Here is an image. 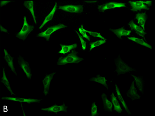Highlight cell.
I'll list each match as a JSON object with an SVG mask.
<instances>
[{"mask_svg":"<svg viewBox=\"0 0 155 116\" xmlns=\"http://www.w3.org/2000/svg\"><path fill=\"white\" fill-rule=\"evenodd\" d=\"M130 6L132 7L131 10L133 12L141 11L142 9L149 10V8L146 5L141 1H129Z\"/></svg>","mask_w":155,"mask_h":116,"instance_id":"cell-8","label":"cell"},{"mask_svg":"<svg viewBox=\"0 0 155 116\" xmlns=\"http://www.w3.org/2000/svg\"><path fill=\"white\" fill-rule=\"evenodd\" d=\"M59 9H61L64 12H69L70 13H81L83 12V5H68L65 6H60L59 7Z\"/></svg>","mask_w":155,"mask_h":116,"instance_id":"cell-6","label":"cell"},{"mask_svg":"<svg viewBox=\"0 0 155 116\" xmlns=\"http://www.w3.org/2000/svg\"><path fill=\"white\" fill-rule=\"evenodd\" d=\"M55 74V72H53V73L47 75L43 80V83L44 84V93L45 96L47 95L48 93H49L50 83L52 80L53 75Z\"/></svg>","mask_w":155,"mask_h":116,"instance_id":"cell-12","label":"cell"},{"mask_svg":"<svg viewBox=\"0 0 155 116\" xmlns=\"http://www.w3.org/2000/svg\"><path fill=\"white\" fill-rule=\"evenodd\" d=\"M5 57L4 58V59L6 61V63H8V65L12 71L15 73L16 75H17V73L15 70V67L14 66V63H13V60L14 58H13L11 56V55L8 53V51L4 49Z\"/></svg>","mask_w":155,"mask_h":116,"instance_id":"cell-16","label":"cell"},{"mask_svg":"<svg viewBox=\"0 0 155 116\" xmlns=\"http://www.w3.org/2000/svg\"><path fill=\"white\" fill-rule=\"evenodd\" d=\"M79 32L82 35V37H83V38L87 39V40H88V41H90V37L88 36V35H87L86 32L84 31L81 29V28H80L79 29Z\"/></svg>","mask_w":155,"mask_h":116,"instance_id":"cell-31","label":"cell"},{"mask_svg":"<svg viewBox=\"0 0 155 116\" xmlns=\"http://www.w3.org/2000/svg\"><path fill=\"white\" fill-rule=\"evenodd\" d=\"M110 30L112 31L116 35L117 38L122 39V36H129L132 33V31L126 30L124 29V27H121L120 28L117 29H110Z\"/></svg>","mask_w":155,"mask_h":116,"instance_id":"cell-15","label":"cell"},{"mask_svg":"<svg viewBox=\"0 0 155 116\" xmlns=\"http://www.w3.org/2000/svg\"><path fill=\"white\" fill-rule=\"evenodd\" d=\"M126 8V3H119V2H110L105 3L101 5L98 6L99 12H104L107 10L114 9L115 8Z\"/></svg>","mask_w":155,"mask_h":116,"instance_id":"cell-5","label":"cell"},{"mask_svg":"<svg viewBox=\"0 0 155 116\" xmlns=\"http://www.w3.org/2000/svg\"><path fill=\"white\" fill-rule=\"evenodd\" d=\"M75 32L77 34L78 36H79V38H80L81 43V45H82V49H83V50H85L86 48V43H87V42L84 40L83 37L81 36L79 34V33L77 31H75Z\"/></svg>","mask_w":155,"mask_h":116,"instance_id":"cell-30","label":"cell"},{"mask_svg":"<svg viewBox=\"0 0 155 116\" xmlns=\"http://www.w3.org/2000/svg\"><path fill=\"white\" fill-rule=\"evenodd\" d=\"M141 2H143V3L144 4H146L149 7H150V6H152V1H141Z\"/></svg>","mask_w":155,"mask_h":116,"instance_id":"cell-32","label":"cell"},{"mask_svg":"<svg viewBox=\"0 0 155 116\" xmlns=\"http://www.w3.org/2000/svg\"><path fill=\"white\" fill-rule=\"evenodd\" d=\"M57 5V3L56 2V4H55V6H54L52 10L51 11V12L49 13V14L48 16H46V17H45V19L44 21L43 22L42 24H41V25L40 26V27H39V29H41L42 27L44 26L45 25V24H46L47 22H49V21H51V20H52L53 18V15L55 14L56 10Z\"/></svg>","mask_w":155,"mask_h":116,"instance_id":"cell-20","label":"cell"},{"mask_svg":"<svg viewBox=\"0 0 155 116\" xmlns=\"http://www.w3.org/2000/svg\"><path fill=\"white\" fill-rule=\"evenodd\" d=\"M116 91L117 94V98L119 99V100L120 101L121 103H122V105L123 106L124 108L127 111V113L129 114H131L130 111L128 109V106H127V104H126L125 101L124 100L123 98V97H122V95L121 94L120 92L119 88V87H117V85L116 84Z\"/></svg>","mask_w":155,"mask_h":116,"instance_id":"cell-22","label":"cell"},{"mask_svg":"<svg viewBox=\"0 0 155 116\" xmlns=\"http://www.w3.org/2000/svg\"><path fill=\"white\" fill-rule=\"evenodd\" d=\"M2 100H7L13 101H19L20 103L25 102L29 104L31 103H40L41 100L36 99H32V98H24L21 97H2Z\"/></svg>","mask_w":155,"mask_h":116,"instance_id":"cell-9","label":"cell"},{"mask_svg":"<svg viewBox=\"0 0 155 116\" xmlns=\"http://www.w3.org/2000/svg\"><path fill=\"white\" fill-rule=\"evenodd\" d=\"M115 63L117 66L116 72L119 75L121 74H125L129 72L134 71V69L130 67L126 63L123 62L120 58V56H119V58L116 60Z\"/></svg>","mask_w":155,"mask_h":116,"instance_id":"cell-4","label":"cell"},{"mask_svg":"<svg viewBox=\"0 0 155 116\" xmlns=\"http://www.w3.org/2000/svg\"><path fill=\"white\" fill-rule=\"evenodd\" d=\"M11 1H1V7H2V6L6 5L8 4L9 2H11Z\"/></svg>","mask_w":155,"mask_h":116,"instance_id":"cell-33","label":"cell"},{"mask_svg":"<svg viewBox=\"0 0 155 116\" xmlns=\"http://www.w3.org/2000/svg\"><path fill=\"white\" fill-rule=\"evenodd\" d=\"M128 25L130 26L132 30L134 31L136 33L139 35V36L143 37L144 39V40L146 41V39L145 38V35L147 34V33L145 32L141 28V26H137V25L134 23L133 20H131L130 22L128 23Z\"/></svg>","mask_w":155,"mask_h":116,"instance_id":"cell-10","label":"cell"},{"mask_svg":"<svg viewBox=\"0 0 155 116\" xmlns=\"http://www.w3.org/2000/svg\"><path fill=\"white\" fill-rule=\"evenodd\" d=\"M61 47V50L59 51V53L65 54L70 52V51L75 49L77 47V44L76 43L70 45H65L63 44H60Z\"/></svg>","mask_w":155,"mask_h":116,"instance_id":"cell-17","label":"cell"},{"mask_svg":"<svg viewBox=\"0 0 155 116\" xmlns=\"http://www.w3.org/2000/svg\"><path fill=\"white\" fill-rule=\"evenodd\" d=\"M106 40H98V41H96V42H90V51H91L93 48H94V47L99 46L102 45V44H104V43H106Z\"/></svg>","mask_w":155,"mask_h":116,"instance_id":"cell-28","label":"cell"},{"mask_svg":"<svg viewBox=\"0 0 155 116\" xmlns=\"http://www.w3.org/2000/svg\"><path fill=\"white\" fill-rule=\"evenodd\" d=\"M67 107L65 106V104H63V105L61 106H57V105L55 104L52 106L46 108H42L41 110L43 111H48L49 112H52L55 113H57L61 111L67 112Z\"/></svg>","mask_w":155,"mask_h":116,"instance_id":"cell-11","label":"cell"},{"mask_svg":"<svg viewBox=\"0 0 155 116\" xmlns=\"http://www.w3.org/2000/svg\"><path fill=\"white\" fill-rule=\"evenodd\" d=\"M18 63L20 67L23 69V71L25 73L28 78L29 79H31L32 76V72L29 63L26 62L21 56H19L18 58Z\"/></svg>","mask_w":155,"mask_h":116,"instance_id":"cell-7","label":"cell"},{"mask_svg":"<svg viewBox=\"0 0 155 116\" xmlns=\"http://www.w3.org/2000/svg\"><path fill=\"white\" fill-rule=\"evenodd\" d=\"M134 82H135L134 81L132 82L130 89L128 91L127 94L128 97H130L132 100H134L135 99H139L140 98H141L140 96L138 94L137 90L135 87Z\"/></svg>","mask_w":155,"mask_h":116,"instance_id":"cell-13","label":"cell"},{"mask_svg":"<svg viewBox=\"0 0 155 116\" xmlns=\"http://www.w3.org/2000/svg\"><path fill=\"white\" fill-rule=\"evenodd\" d=\"M34 29V26H33L29 25L27 22L26 17L25 16L24 17V23L22 29L19 33L17 34L16 37L24 41L28 37V35Z\"/></svg>","mask_w":155,"mask_h":116,"instance_id":"cell-2","label":"cell"},{"mask_svg":"<svg viewBox=\"0 0 155 116\" xmlns=\"http://www.w3.org/2000/svg\"><path fill=\"white\" fill-rule=\"evenodd\" d=\"M90 81L99 83L101 84L102 85L105 86L106 88H107V89H108V86L107 83H106V82H107V80L105 78V77L101 76L99 75H97L96 77H93V78L90 79Z\"/></svg>","mask_w":155,"mask_h":116,"instance_id":"cell-25","label":"cell"},{"mask_svg":"<svg viewBox=\"0 0 155 116\" xmlns=\"http://www.w3.org/2000/svg\"><path fill=\"white\" fill-rule=\"evenodd\" d=\"M99 114L97 113V106L96 105L95 103L94 102L92 104L91 108V116H95L99 115Z\"/></svg>","mask_w":155,"mask_h":116,"instance_id":"cell-29","label":"cell"},{"mask_svg":"<svg viewBox=\"0 0 155 116\" xmlns=\"http://www.w3.org/2000/svg\"><path fill=\"white\" fill-rule=\"evenodd\" d=\"M81 29L84 31H85L86 33H88L91 36H93V37H97V38H100L102 39L103 40H106V38L103 37V36L101 35L100 33H97V32H94V31H89L86 30L84 29L83 28V25H81Z\"/></svg>","mask_w":155,"mask_h":116,"instance_id":"cell-27","label":"cell"},{"mask_svg":"<svg viewBox=\"0 0 155 116\" xmlns=\"http://www.w3.org/2000/svg\"><path fill=\"white\" fill-rule=\"evenodd\" d=\"M132 76H133L135 81L136 82V87L138 88L139 90L141 92H143V79L141 77L136 76H135L132 75Z\"/></svg>","mask_w":155,"mask_h":116,"instance_id":"cell-26","label":"cell"},{"mask_svg":"<svg viewBox=\"0 0 155 116\" xmlns=\"http://www.w3.org/2000/svg\"><path fill=\"white\" fill-rule=\"evenodd\" d=\"M111 99L112 104L114 106V110L117 111L118 113H121L122 112V108L121 107L120 104L117 100V98L115 96L113 93L111 95Z\"/></svg>","mask_w":155,"mask_h":116,"instance_id":"cell-19","label":"cell"},{"mask_svg":"<svg viewBox=\"0 0 155 116\" xmlns=\"http://www.w3.org/2000/svg\"><path fill=\"white\" fill-rule=\"evenodd\" d=\"M24 6H25L26 8L28 9L31 12L35 24H37L36 17L35 15V12L34 10V1H25L24 3Z\"/></svg>","mask_w":155,"mask_h":116,"instance_id":"cell-18","label":"cell"},{"mask_svg":"<svg viewBox=\"0 0 155 116\" xmlns=\"http://www.w3.org/2000/svg\"><path fill=\"white\" fill-rule=\"evenodd\" d=\"M102 97L104 103V108L105 109V110L112 112V103L108 99L106 94L103 93L102 94Z\"/></svg>","mask_w":155,"mask_h":116,"instance_id":"cell-21","label":"cell"},{"mask_svg":"<svg viewBox=\"0 0 155 116\" xmlns=\"http://www.w3.org/2000/svg\"><path fill=\"white\" fill-rule=\"evenodd\" d=\"M78 52L72 51L71 53L68 55L66 57H60L57 62V65H64L68 63H78L83 61L84 59L78 57Z\"/></svg>","mask_w":155,"mask_h":116,"instance_id":"cell-1","label":"cell"},{"mask_svg":"<svg viewBox=\"0 0 155 116\" xmlns=\"http://www.w3.org/2000/svg\"><path fill=\"white\" fill-rule=\"evenodd\" d=\"M67 27L66 26L64 25L63 24H58L57 25L53 26H49L47 28V29L45 31L41 32L40 33L37 37H42V38H45L46 39V41H49V38L50 36L53 33H54L55 31L58 30L60 29L64 28Z\"/></svg>","mask_w":155,"mask_h":116,"instance_id":"cell-3","label":"cell"},{"mask_svg":"<svg viewBox=\"0 0 155 116\" xmlns=\"http://www.w3.org/2000/svg\"><path fill=\"white\" fill-rule=\"evenodd\" d=\"M128 38L129 40L135 42L137 44H140L141 46L146 47H148V48H150L151 49L152 48V47L151 45L148 44L146 42H145L143 39L139 38H136L135 37H128Z\"/></svg>","mask_w":155,"mask_h":116,"instance_id":"cell-23","label":"cell"},{"mask_svg":"<svg viewBox=\"0 0 155 116\" xmlns=\"http://www.w3.org/2000/svg\"><path fill=\"white\" fill-rule=\"evenodd\" d=\"M1 83H3L5 87L7 88L8 90L10 91V92H11V95H15L14 92H13L11 89V86L8 80L6 77V75H5V71L4 68H3V76L1 79Z\"/></svg>","mask_w":155,"mask_h":116,"instance_id":"cell-24","label":"cell"},{"mask_svg":"<svg viewBox=\"0 0 155 116\" xmlns=\"http://www.w3.org/2000/svg\"><path fill=\"white\" fill-rule=\"evenodd\" d=\"M136 19L137 20V23L140 26L143 28V30H145V25L146 21L147 19V16L146 15V12L144 13H137L136 15Z\"/></svg>","mask_w":155,"mask_h":116,"instance_id":"cell-14","label":"cell"}]
</instances>
